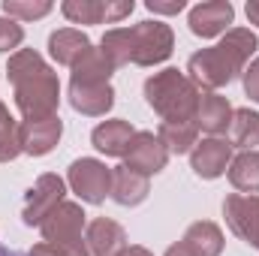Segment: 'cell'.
Instances as JSON below:
<instances>
[{"instance_id": "obj_1", "label": "cell", "mask_w": 259, "mask_h": 256, "mask_svg": "<svg viewBox=\"0 0 259 256\" xmlns=\"http://www.w3.org/2000/svg\"><path fill=\"white\" fill-rule=\"evenodd\" d=\"M6 78L12 81L15 106L24 115V121H39V118L58 115L61 81H58V72L42 61L39 52L18 49L6 64Z\"/></svg>"}, {"instance_id": "obj_2", "label": "cell", "mask_w": 259, "mask_h": 256, "mask_svg": "<svg viewBox=\"0 0 259 256\" xmlns=\"http://www.w3.org/2000/svg\"><path fill=\"white\" fill-rule=\"evenodd\" d=\"M259 49V39L253 30L247 27H229L226 36L211 46V49H202L190 55L187 61V78L193 81L199 91L205 94H217L223 84H229L235 75H241L253 52Z\"/></svg>"}, {"instance_id": "obj_3", "label": "cell", "mask_w": 259, "mask_h": 256, "mask_svg": "<svg viewBox=\"0 0 259 256\" xmlns=\"http://www.w3.org/2000/svg\"><path fill=\"white\" fill-rule=\"evenodd\" d=\"M175 49V33L163 21H139L133 27H112L103 33L100 52L112 61V66H154L163 64Z\"/></svg>"}, {"instance_id": "obj_4", "label": "cell", "mask_w": 259, "mask_h": 256, "mask_svg": "<svg viewBox=\"0 0 259 256\" xmlns=\"http://www.w3.org/2000/svg\"><path fill=\"white\" fill-rule=\"evenodd\" d=\"M199 97H202V91L184 72H178L172 66L163 72H154L145 81V103L163 121H196Z\"/></svg>"}, {"instance_id": "obj_5", "label": "cell", "mask_w": 259, "mask_h": 256, "mask_svg": "<svg viewBox=\"0 0 259 256\" xmlns=\"http://www.w3.org/2000/svg\"><path fill=\"white\" fill-rule=\"evenodd\" d=\"M42 241L61 244V247H78L88 250L84 244V229H88V214L78 202H61L46 220H42Z\"/></svg>"}, {"instance_id": "obj_6", "label": "cell", "mask_w": 259, "mask_h": 256, "mask_svg": "<svg viewBox=\"0 0 259 256\" xmlns=\"http://www.w3.org/2000/svg\"><path fill=\"white\" fill-rule=\"evenodd\" d=\"M66 181H69L72 193H75L81 202L100 205V202H106V196L112 193V169H109L103 160L81 157V160H72V163H69Z\"/></svg>"}, {"instance_id": "obj_7", "label": "cell", "mask_w": 259, "mask_h": 256, "mask_svg": "<svg viewBox=\"0 0 259 256\" xmlns=\"http://www.w3.org/2000/svg\"><path fill=\"white\" fill-rule=\"evenodd\" d=\"M66 196V181L55 172H46L33 181V187L24 193V208H21V220L24 226H42V220L64 202Z\"/></svg>"}, {"instance_id": "obj_8", "label": "cell", "mask_w": 259, "mask_h": 256, "mask_svg": "<svg viewBox=\"0 0 259 256\" xmlns=\"http://www.w3.org/2000/svg\"><path fill=\"white\" fill-rule=\"evenodd\" d=\"M223 217H226V226L244 244L259 247V196L229 193L223 199Z\"/></svg>"}, {"instance_id": "obj_9", "label": "cell", "mask_w": 259, "mask_h": 256, "mask_svg": "<svg viewBox=\"0 0 259 256\" xmlns=\"http://www.w3.org/2000/svg\"><path fill=\"white\" fill-rule=\"evenodd\" d=\"M166 163H169V151H166V145L160 142V136H154V133H148V130H136L127 154H124V166L142 172L145 178H151V175L163 172Z\"/></svg>"}, {"instance_id": "obj_10", "label": "cell", "mask_w": 259, "mask_h": 256, "mask_svg": "<svg viewBox=\"0 0 259 256\" xmlns=\"http://www.w3.org/2000/svg\"><path fill=\"white\" fill-rule=\"evenodd\" d=\"M232 163V145L220 136H208L202 142H196V148L190 151V166L199 178L214 181L220 178Z\"/></svg>"}, {"instance_id": "obj_11", "label": "cell", "mask_w": 259, "mask_h": 256, "mask_svg": "<svg viewBox=\"0 0 259 256\" xmlns=\"http://www.w3.org/2000/svg\"><path fill=\"white\" fill-rule=\"evenodd\" d=\"M232 18H235V6L229 0H205V3H199V6L190 9L187 24H190V30H193L196 36L214 39V36H220V33L229 30Z\"/></svg>"}, {"instance_id": "obj_12", "label": "cell", "mask_w": 259, "mask_h": 256, "mask_svg": "<svg viewBox=\"0 0 259 256\" xmlns=\"http://www.w3.org/2000/svg\"><path fill=\"white\" fill-rule=\"evenodd\" d=\"M84 244L91 256H121L127 250V232L112 217H94L84 229Z\"/></svg>"}, {"instance_id": "obj_13", "label": "cell", "mask_w": 259, "mask_h": 256, "mask_svg": "<svg viewBox=\"0 0 259 256\" xmlns=\"http://www.w3.org/2000/svg\"><path fill=\"white\" fill-rule=\"evenodd\" d=\"M69 106L78 115L100 118L115 106V91L109 81H69Z\"/></svg>"}, {"instance_id": "obj_14", "label": "cell", "mask_w": 259, "mask_h": 256, "mask_svg": "<svg viewBox=\"0 0 259 256\" xmlns=\"http://www.w3.org/2000/svg\"><path fill=\"white\" fill-rule=\"evenodd\" d=\"M61 136H64V121L58 115L39 118V121H24L21 124V151L30 157H46L49 151H55Z\"/></svg>"}, {"instance_id": "obj_15", "label": "cell", "mask_w": 259, "mask_h": 256, "mask_svg": "<svg viewBox=\"0 0 259 256\" xmlns=\"http://www.w3.org/2000/svg\"><path fill=\"white\" fill-rule=\"evenodd\" d=\"M148 193H151V181L142 172H136L130 166H115L112 169V193L109 196L118 205H124V208L142 205L148 199Z\"/></svg>"}, {"instance_id": "obj_16", "label": "cell", "mask_w": 259, "mask_h": 256, "mask_svg": "<svg viewBox=\"0 0 259 256\" xmlns=\"http://www.w3.org/2000/svg\"><path fill=\"white\" fill-rule=\"evenodd\" d=\"M133 136H136V130L130 127V121L112 118V121H103V124L94 127L91 142H94V148H97L100 154H106V157H124L127 148H130V142H133Z\"/></svg>"}, {"instance_id": "obj_17", "label": "cell", "mask_w": 259, "mask_h": 256, "mask_svg": "<svg viewBox=\"0 0 259 256\" xmlns=\"http://www.w3.org/2000/svg\"><path fill=\"white\" fill-rule=\"evenodd\" d=\"M232 124V106L220 94H202L196 109V127L205 130L208 136H220Z\"/></svg>"}, {"instance_id": "obj_18", "label": "cell", "mask_w": 259, "mask_h": 256, "mask_svg": "<svg viewBox=\"0 0 259 256\" xmlns=\"http://www.w3.org/2000/svg\"><path fill=\"white\" fill-rule=\"evenodd\" d=\"M88 49H91L88 33H81V30H75V27H61V30H55V33L49 36V55H52L58 64L69 66V69L84 58Z\"/></svg>"}, {"instance_id": "obj_19", "label": "cell", "mask_w": 259, "mask_h": 256, "mask_svg": "<svg viewBox=\"0 0 259 256\" xmlns=\"http://www.w3.org/2000/svg\"><path fill=\"white\" fill-rule=\"evenodd\" d=\"M181 244H184L193 256H220L226 241H223V232H220L217 223H211V220H196V223L187 226Z\"/></svg>"}, {"instance_id": "obj_20", "label": "cell", "mask_w": 259, "mask_h": 256, "mask_svg": "<svg viewBox=\"0 0 259 256\" xmlns=\"http://www.w3.org/2000/svg\"><path fill=\"white\" fill-rule=\"evenodd\" d=\"M229 184L235 190L256 196L259 193V151H241L229 163Z\"/></svg>"}, {"instance_id": "obj_21", "label": "cell", "mask_w": 259, "mask_h": 256, "mask_svg": "<svg viewBox=\"0 0 259 256\" xmlns=\"http://www.w3.org/2000/svg\"><path fill=\"white\" fill-rule=\"evenodd\" d=\"M157 136L169 154H187L199 142V127H196V121H163Z\"/></svg>"}, {"instance_id": "obj_22", "label": "cell", "mask_w": 259, "mask_h": 256, "mask_svg": "<svg viewBox=\"0 0 259 256\" xmlns=\"http://www.w3.org/2000/svg\"><path fill=\"white\" fill-rule=\"evenodd\" d=\"M229 145L241 151H253L259 145V115L250 109H235L229 124Z\"/></svg>"}, {"instance_id": "obj_23", "label": "cell", "mask_w": 259, "mask_h": 256, "mask_svg": "<svg viewBox=\"0 0 259 256\" xmlns=\"http://www.w3.org/2000/svg\"><path fill=\"white\" fill-rule=\"evenodd\" d=\"M112 72H115L112 61H109L100 49H94V46H91V49L84 52V58L72 66L69 81H109V78H112Z\"/></svg>"}, {"instance_id": "obj_24", "label": "cell", "mask_w": 259, "mask_h": 256, "mask_svg": "<svg viewBox=\"0 0 259 256\" xmlns=\"http://www.w3.org/2000/svg\"><path fill=\"white\" fill-rule=\"evenodd\" d=\"M21 154V124L9 115L6 103H0V163H9Z\"/></svg>"}, {"instance_id": "obj_25", "label": "cell", "mask_w": 259, "mask_h": 256, "mask_svg": "<svg viewBox=\"0 0 259 256\" xmlns=\"http://www.w3.org/2000/svg\"><path fill=\"white\" fill-rule=\"evenodd\" d=\"M61 12L72 24H103L106 21V0H66Z\"/></svg>"}, {"instance_id": "obj_26", "label": "cell", "mask_w": 259, "mask_h": 256, "mask_svg": "<svg viewBox=\"0 0 259 256\" xmlns=\"http://www.w3.org/2000/svg\"><path fill=\"white\" fill-rule=\"evenodd\" d=\"M0 9H3L6 18H15V21H33V18L49 15V12H52V3H46V0H6Z\"/></svg>"}, {"instance_id": "obj_27", "label": "cell", "mask_w": 259, "mask_h": 256, "mask_svg": "<svg viewBox=\"0 0 259 256\" xmlns=\"http://www.w3.org/2000/svg\"><path fill=\"white\" fill-rule=\"evenodd\" d=\"M24 39V27L15 21V18H6L0 15V52H9V49H18Z\"/></svg>"}, {"instance_id": "obj_28", "label": "cell", "mask_w": 259, "mask_h": 256, "mask_svg": "<svg viewBox=\"0 0 259 256\" xmlns=\"http://www.w3.org/2000/svg\"><path fill=\"white\" fill-rule=\"evenodd\" d=\"M27 256H91L88 250H78V247H61V244H49V241H39L30 247Z\"/></svg>"}, {"instance_id": "obj_29", "label": "cell", "mask_w": 259, "mask_h": 256, "mask_svg": "<svg viewBox=\"0 0 259 256\" xmlns=\"http://www.w3.org/2000/svg\"><path fill=\"white\" fill-rule=\"evenodd\" d=\"M241 75H244V94H247L253 103H259V58H253Z\"/></svg>"}, {"instance_id": "obj_30", "label": "cell", "mask_w": 259, "mask_h": 256, "mask_svg": "<svg viewBox=\"0 0 259 256\" xmlns=\"http://www.w3.org/2000/svg\"><path fill=\"white\" fill-rule=\"evenodd\" d=\"M145 6H148L151 12H157V15H178L187 3H184V0H148Z\"/></svg>"}, {"instance_id": "obj_31", "label": "cell", "mask_w": 259, "mask_h": 256, "mask_svg": "<svg viewBox=\"0 0 259 256\" xmlns=\"http://www.w3.org/2000/svg\"><path fill=\"white\" fill-rule=\"evenodd\" d=\"M121 256H154V253H151L148 247H142V244H130V247H127Z\"/></svg>"}, {"instance_id": "obj_32", "label": "cell", "mask_w": 259, "mask_h": 256, "mask_svg": "<svg viewBox=\"0 0 259 256\" xmlns=\"http://www.w3.org/2000/svg\"><path fill=\"white\" fill-rule=\"evenodd\" d=\"M247 18H250V24L259 27V0H250L247 3Z\"/></svg>"}, {"instance_id": "obj_33", "label": "cell", "mask_w": 259, "mask_h": 256, "mask_svg": "<svg viewBox=\"0 0 259 256\" xmlns=\"http://www.w3.org/2000/svg\"><path fill=\"white\" fill-rule=\"evenodd\" d=\"M166 256H193V253H190V250H187V247L178 241V244H172V247L166 250Z\"/></svg>"}, {"instance_id": "obj_34", "label": "cell", "mask_w": 259, "mask_h": 256, "mask_svg": "<svg viewBox=\"0 0 259 256\" xmlns=\"http://www.w3.org/2000/svg\"><path fill=\"white\" fill-rule=\"evenodd\" d=\"M0 256H21V253H12V250H3V247H0Z\"/></svg>"}]
</instances>
